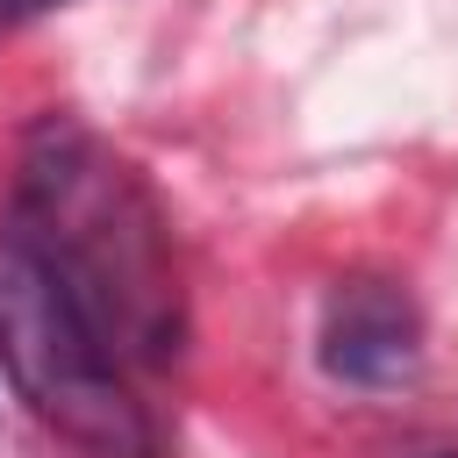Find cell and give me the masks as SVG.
<instances>
[{
    "mask_svg": "<svg viewBox=\"0 0 458 458\" xmlns=\"http://www.w3.org/2000/svg\"><path fill=\"white\" fill-rule=\"evenodd\" d=\"M7 222L36 243L79 315L129 372H165L186 344V286L172 265V222L93 129L43 114L21 143Z\"/></svg>",
    "mask_w": 458,
    "mask_h": 458,
    "instance_id": "obj_1",
    "label": "cell"
},
{
    "mask_svg": "<svg viewBox=\"0 0 458 458\" xmlns=\"http://www.w3.org/2000/svg\"><path fill=\"white\" fill-rule=\"evenodd\" d=\"M422 358V315L386 279H344L322 308V372L344 386H401Z\"/></svg>",
    "mask_w": 458,
    "mask_h": 458,
    "instance_id": "obj_3",
    "label": "cell"
},
{
    "mask_svg": "<svg viewBox=\"0 0 458 458\" xmlns=\"http://www.w3.org/2000/svg\"><path fill=\"white\" fill-rule=\"evenodd\" d=\"M429 458H458V451H429Z\"/></svg>",
    "mask_w": 458,
    "mask_h": 458,
    "instance_id": "obj_5",
    "label": "cell"
},
{
    "mask_svg": "<svg viewBox=\"0 0 458 458\" xmlns=\"http://www.w3.org/2000/svg\"><path fill=\"white\" fill-rule=\"evenodd\" d=\"M0 365L14 394L93 458H157L165 437L129 386V365L100 344L36 243L0 215Z\"/></svg>",
    "mask_w": 458,
    "mask_h": 458,
    "instance_id": "obj_2",
    "label": "cell"
},
{
    "mask_svg": "<svg viewBox=\"0 0 458 458\" xmlns=\"http://www.w3.org/2000/svg\"><path fill=\"white\" fill-rule=\"evenodd\" d=\"M50 7H64V0H0V36L21 29V21H36V14H50Z\"/></svg>",
    "mask_w": 458,
    "mask_h": 458,
    "instance_id": "obj_4",
    "label": "cell"
}]
</instances>
